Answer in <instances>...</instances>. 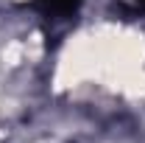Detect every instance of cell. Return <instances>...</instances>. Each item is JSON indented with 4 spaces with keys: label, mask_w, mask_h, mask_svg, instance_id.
I'll return each mask as SVG.
<instances>
[{
    "label": "cell",
    "mask_w": 145,
    "mask_h": 143,
    "mask_svg": "<svg viewBox=\"0 0 145 143\" xmlns=\"http://www.w3.org/2000/svg\"><path fill=\"white\" fill-rule=\"evenodd\" d=\"M34 6L45 14V17H53V20H64L72 17L81 6V0H34Z\"/></svg>",
    "instance_id": "1"
},
{
    "label": "cell",
    "mask_w": 145,
    "mask_h": 143,
    "mask_svg": "<svg viewBox=\"0 0 145 143\" xmlns=\"http://www.w3.org/2000/svg\"><path fill=\"white\" fill-rule=\"evenodd\" d=\"M134 6H137L140 11H145V0H134Z\"/></svg>",
    "instance_id": "2"
}]
</instances>
